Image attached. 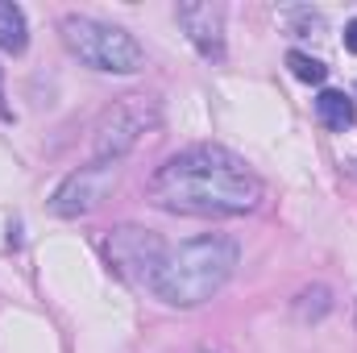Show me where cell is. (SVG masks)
<instances>
[{
  "instance_id": "6da1fadb",
  "label": "cell",
  "mask_w": 357,
  "mask_h": 353,
  "mask_svg": "<svg viewBox=\"0 0 357 353\" xmlns=\"http://www.w3.org/2000/svg\"><path fill=\"white\" fill-rule=\"evenodd\" d=\"M150 200L178 216H245L262 204V179L225 146H191L154 171Z\"/></svg>"
},
{
  "instance_id": "7a4b0ae2",
  "label": "cell",
  "mask_w": 357,
  "mask_h": 353,
  "mask_svg": "<svg viewBox=\"0 0 357 353\" xmlns=\"http://www.w3.org/2000/svg\"><path fill=\"white\" fill-rule=\"evenodd\" d=\"M237 262H241L237 241L208 233V237L183 241L178 250H171L150 287L171 308H195V303H208L216 291H225V283L237 274Z\"/></svg>"
},
{
  "instance_id": "3957f363",
  "label": "cell",
  "mask_w": 357,
  "mask_h": 353,
  "mask_svg": "<svg viewBox=\"0 0 357 353\" xmlns=\"http://www.w3.org/2000/svg\"><path fill=\"white\" fill-rule=\"evenodd\" d=\"M63 42L67 50L88 63L91 71H104V75H133L146 67V50L137 46L133 33H125L121 25H108V21H96L84 13H67L63 17Z\"/></svg>"
},
{
  "instance_id": "277c9868",
  "label": "cell",
  "mask_w": 357,
  "mask_h": 353,
  "mask_svg": "<svg viewBox=\"0 0 357 353\" xmlns=\"http://www.w3.org/2000/svg\"><path fill=\"white\" fill-rule=\"evenodd\" d=\"M162 125V108L154 96H121L112 100L100 121H96V133H91V150H96V163H121L129 150H137V142L146 133H154Z\"/></svg>"
},
{
  "instance_id": "5b68a950",
  "label": "cell",
  "mask_w": 357,
  "mask_h": 353,
  "mask_svg": "<svg viewBox=\"0 0 357 353\" xmlns=\"http://www.w3.org/2000/svg\"><path fill=\"white\" fill-rule=\"evenodd\" d=\"M104 254H108V266H112L121 278H129V283H154L158 266L167 262L171 250L162 246L158 233H150V229H142V225H121V229H112V237L104 241Z\"/></svg>"
},
{
  "instance_id": "8992f818",
  "label": "cell",
  "mask_w": 357,
  "mask_h": 353,
  "mask_svg": "<svg viewBox=\"0 0 357 353\" xmlns=\"http://www.w3.org/2000/svg\"><path fill=\"white\" fill-rule=\"evenodd\" d=\"M116 179H121V167H116V163H88V167L71 171V175L59 183V191H54V200H50V212L63 216V220L88 216V212H96V208L112 195Z\"/></svg>"
},
{
  "instance_id": "52a82bcc",
  "label": "cell",
  "mask_w": 357,
  "mask_h": 353,
  "mask_svg": "<svg viewBox=\"0 0 357 353\" xmlns=\"http://www.w3.org/2000/svg\"><path fill=\"white\" fill-rule=\"evenodd\" d=\"M175 17H178V25L187 29L191 46L204 59H212V63L225 59V8L220 4H212V0H187V4L175 8Z\"/></svg>"
},
{
  "instance_id": "ba28073f",
  "label": "cell",
  "mask_w": 357,
  "mask_h": 353,
  "mask_svg": "<svg viewBox=\"0 0 357 353\" xmlns=\"http://www.w3.org/2000/svg\"><path fill=\"white\" fill-rule=\"evenodd\" d=\"M316 117H320V125H324V129L345 133V129L357 121V108H354V100H349L345 91L324 88L320 96H316Z\"/></svg>"
},
{
  "instance_id": "9c48e42d",
  "label": "cell",
  "mask_w": 357,
  "mask_h": 353,
  "mask_svg": "<svg viewBox=\"0 0 357 353\" xmlns=\"http://www.w3.org/2000/svg\"><path fill=\"white\" fill-rule=\"evenodd\" d=\"M25 46H29V25H25V13H21L13 0H0V50L21 54Z\"/></svg>"
},
{
  "instance_id": "30bf717a",
  "label": "cell",
  "mask_w": 357,
  "mask_h": 353,
  "mask_svg": "<svg viewBox=\"0 0 357 353\" xmlns=\"http://www.w3.org/2000/svg\"><path fill=\"white\" fill-rule=\"evenodd\" d=\"M287 67H291V75L303 80V84H324V80H328V67H324L320 59L303 54V50H291V54H287Z\"/></svg>"
},
{
  "instance_id": "8fae6325",
  "label": "cell",
  "mask_w": 357,
  "mask_h": 353,
  "mask_svg": "<svg viewBox=\"0 0 357 353\" xmlns=\"http://www.w3.org/2000/svg\"><path fill=\"white\" fill-rule=\"evenodd\" d=\"M345 50H349V54H357V17L345 25Z\"/></svg>"
},
{
  "instance_id": "7c38bea8",
  "label": "cell",
  "mask_w": 357,
  "mask_h": 353,
  "mask_svg": "<svg viewBox=\"0 0 357 353\" xmlns=\"http://www.w3.org/2000/svg\"><path fill=\"white\" fill-rule=\"evenodd\" d=\"M0 117H8V104H4V71H0Z\"/></svg>"
}]
</instances>
